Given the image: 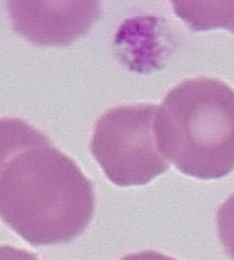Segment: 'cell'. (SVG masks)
Masks as SVG:
<instances>
[{"mask_svg": "<svg viewBox=\"0 0 234 260\" xmlns=\"http://www.w3.org/2000/svg\"><path fill=\"white\" fill-rule=\"evenodd\" d=\"M94 215V187L69 154L20 119H0V218L33 246L78 238Z\"/></svg>", "mask_w": 234, "mask_h": 260, "instance_id": "cell-1", "label": "cell"}, {"mask_svg": "<svg viewBox=\"0 0 234 260\" xmlns=\"http://www.w3.org/2000/svg\"><path fill=\"white\" fill-rule=\"evenodd\" d=\"M155 135L182 174L226 177L234 171V88L207 77L176 85L156 109Z\"/></svg>", "mask_w": 234, "mask_h": 260, "instance_id": "cell-2", "label": "cell"}, {"mask_svg": "<svg viewBox=\"0 0 234 260\" xmlns=\"http://www.w3.org/2000/svg\"><path fill=\"white\" fill-rule=\"evenodd\" d=\"M156 109L155 104L119 106L96 122L90 150L112 184L145 185L168 171L155 135Z\"/></svg>", "mask_w": 234, "mask_h": 260, "instance_id": "cell-3", "label": "cell"}, {"mask_svg": "<svg viewBox=\"0 0 234 260\" xmlns=\"http://www.w3.org/2000/svg\"><path fill=\"white\" fill-rule=\"evenodd\" d=\"M13 29L39 46H65L86 35L98 20V2H9Z\"/></svg>", "mask_w": 234, "mask_h": 260, "instance_id": "cell-4", "label": "cell"}, {"mask_svg": "<svg viewBox=\"0 0 234 260\" xmlns=\"http://www.w3.org/2000/svg\"><path fill=\"white\" fill-rule=\"evenodd\" d=\"M173 8L192 31L223 28L234 32V2H174Z\"/></svg>", "mask_w": 234, "mask_h": 260, "instance_id": "cell-5", "label": "cell"}, {"mask_svg": "<svg viewBox=\"0 0 234 260\" xmlns=\"http://www.w3.org/2000/svg\"><path fill=\"white\" fill-rule=\"evenodd\" d=\"M216 228L224 252L234 260V193H231L218 208Z\"/></svg>", "mask_w": 234, "mask_h": 260, "instance_id": "cell-6", "label": "cell"}, {"mask_svg": "<svg viewBox=\"0 0 234 260\" xmlns=\"http://www.w3.org/2000/svg\"><path fill=\"white\" fill-rule=\"evenodd\" d=\"M0 260H38V257L33 252L4 244V246H0Z\"/></svg>", "mask_w": 234, "mask_h": 260, "instance_id": "cell-7", "label": "cell"}, {"mask_svg": "<svg viewBox=\"0 0 234 260\" xmlns=\"http://www.w3.org/2000/svg\"><path fill=\"white\" fill-rule=\"evenodd\" d=\"M120 260H176V258L161 254V252L143 250V252H135V254H128V255L122 257Z\"/></svg>", "mask_w": 234, "mask_h": 260, "instance_id": "cell-8", "label": "cell"}]
</instances>
